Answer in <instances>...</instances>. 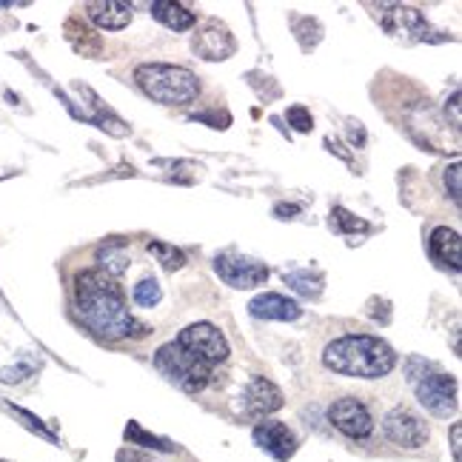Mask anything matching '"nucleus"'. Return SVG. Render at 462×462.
Returning a JSON list of instances; mask_svg holds the SVG:
<instances>
[{"label": "nucleus", "instance_id": "1", "mask_svg": "<svg viewBox=\"0 0 462 462\" xmlns=\"http://www.w3.org/2000/svg\"><path fill=\"white\" fill-rule=\"evenodd\" d=\"M75 306L80 323L100 340L143 337L149 331L129 314L126 297H123L117 280L106 277L100 269L80 272L75 277Z\"/></svg>", "mask_w": 462, "mask_h": 462}, {"label": "nucleus", "instance_id": "2", "mask_svg": "<svg viewBox=\"0 0 462 462\" xmlns=\"http://www.w3.org/2000/svg\"><path fill=\"white\" fill-rule=\"evenodd\" d=\"M323 365L334 374L360 377V380H380L391 374L397 365V354L380 337L368 334H346L337 337L323 351Z\"/></svg>", "mask_w": 462, "mask_h": 462}, {"label": "nucleus", "instance_id": "3", "mask_svg": "<svg viewBox=\"0 0 462 462\" xmlns=\"http://www.w3.org/2000/svg\"><path fill=\"white\" fill-rule=\"evenodd\" d=\"M134 83L146 97L163 106H189L200 95V80L191 69L169 63H143L134 69Z\"/></svg>", "mask_w": 462, "mask_h": 462}, {"label": "nucleus", "instance_id": "4", "mask_svg": "<svg viewBox=\"0 0 462 462\" xmlns=\"http://www.w3.org/2000/svg\"><path fill=\"white\" fill-rule=\"evenodd\" d=\"M405 374H408V385L414 388L420 405L429 414H434L439 420H448L459 411L457 380L451 374H446L437 363L414 357V360H408Z\"/></svg>", "mask_w": 462, "mask_h": 462}, {"label": "nucleus", "instance_id": "5", "mask_svg": "<svg viewBox=\"0 0 462 462\" xmlns=\"http://www.w3.org/2000/svg\"><path fill=\"white\" fill-rule=\"evenodd\" d=\"M154 368L171 385L186 391V394H200V391L211 383V374H215V365H208L200 357H194V354L186 351L180 343L160 346L154 351Z\"/></svg>", "mask_w": 462, "mask_h": 462}, {"label": "nucleus", "instance_id": "6", "mask_svg": "<svg viewBox=\"0 0 462 462\" xmlns=\"http://www.w3.org/2000/svg\"><path fill=\"white\" fill-rule=\"evenodd\" d=\"M374 9V21L391 34V38L405 41V43H422V41H431V26L429 21L417 12V9H408V6H397V4H380V6H368Z\"/></svg>", "mask_w": 462, "mask_h": 462}, {"label": "nucleus", "instance_id": "7", "mask_svg": "<svg viewBox=\"0 0 462 462\" xmlns=\"http://www.w3.org/2000/svg\"><path fill=\"white\" fill-rule=\"evenodd\" d=\"M217 277L231 289H257L269 280V265L237 252H223L215 257Z\"/></svg>", "mask_w": 462, "mask_h": 462}, {"label": "nucleus", "instance_id": "8", "mask_svg": "<svg viewBox=\"0 0 462 462\" xmlns=\"http://www.w3.org/2000/svg\"><path fill=\"white\" fill-rule=\"evenodd\" d=\"M174 343H180L186 351H191L194 357H200L208 365H220L228 360V340L223 337V331L211 323H194L183 328Z\"/></svg>", "mask_w": 462, "mask_h": 462}, {"label": "nucleus", "instance_id": "9", "mask_svg": "<svg viewBox=\"0 0 462 462\" xmlns=\"http://www.w3.org/2000/svg\"><path fill=\"white\" fill-rule=\"evenodd\" d=\"M383 434L388 442H394L400 448H422L429 442V425L417 417L411 408L397 405L391 408L383 420Z\"/></svg>", "mask_w": 462, "mask_h": 462}, {"label": "nucleus", "instance_id": "10", "mask_svg": "<svg viewBox=\"0 0 462 462\" xmlns=\"http://www.w3.org/2000/svg\"><path fill=\"white\" fill-rule=\"evenodd\" d=\"M328 420L340 434L351 439H368L374 431V420L371 411L357 400V397H343L328 408Z\"/></svg>", "mask_w": 462, "mask_h": 462}, {"label": "nucleus", "instance_id": "11", "mask_svg": "<svg viewBox=\"0 0 462 462\" xmlns=\"http://www.w3.org/2000/svg\"><path fill=\"white\" fill-rule=\"evenodd\" d=\"M194 55L203 58V60H226L237 51V43L231 38V32L220 23V21H206L198 32H194V41H191Z\"/></svg>", "mask_w": 462, "mask_h": 462}, {"label": "nucleus", "instance_id": "12", "mask_svg": "<svg viewBox=\"0 0 462 462\" xmlns=\"http://www.w3.org/2000/svg\"><path fill=\"white\" fill-rule=\"evenodd\" d=\"M252 439H254V446L260 451H265L277 462L291 459L294 451H297V437L291 434V429H289V425H282V422H274V420H263L260 425H254Z\"/></svg>", "mask_w": 462, "mask_h": 462}, {"label": "nucleus", "instance_id": "13", "mask_svg": "<svg viewBox=\"0 0 462 462\" xmlns=\"http://www.w3.org/2000/svg\"><path fill=\"white\" fill-rule=\"evenodd\" d=\"M240 402H243V414L245 417L263 420V417H269V414H274L282 408V391L272 380L254 377L252 383L245 385Z\"/></svg>", "mask_w": 462, "mask_h": 462}, {"label": "nucleus", "instance_id": "14", "mask_svg": "<svg viewBox=\"0 0 462 462\" xmlns=\"http://www.w3.org/2000/svg\"><path fill=\"white\" fill-rule=\"evenodd\" d=\"M248 311H252V317L272 319V323H294V319H300V314H303L300 303H294L291 297L274 294V291L254 297L252 303H248Z\"/></svg>", "mask_w": 462, "mask_h": 462}, {"label": "nucleus", "instance_id": "15", "mask_svg": "<svg viewBox=\"0 0 462 462\" xmlns=\"http://www.w3.org/2000/svg\"><path fill=\"white\" fill-rule=\"evenodd\" d=\"M429 254L431 260L439 265V269H451L459 272V263H462V240L454 228L448 226H437L429 237Z\"/></svg>", "mask_w": 462, "mask_h": 462}, {"label": "nucleus", "instance_id": "16", "mask_svg": "<svg viewBox=\"0 0 462 462\" xmlns=\"http://www.w3.org/2000/svg\"><path fill=\"white\" fill-rule=\"evenodd\" d=\"M92 23L106 29V32H120L132 23V6L123 0H106V4H88L86 6Z\"/></svg>", "mask_w": 462, "mask_h": 462}, {"label": "nucleus", "instance_id": "17", "mask_svg": "<svg viewBox=\"0 0 462 462\" xmlns=\"http://www.w3.org/2000/svg\"><path fill=\"white\" fill-rule=\"evenodd\" d=\"M149 9L157 23H163L166 29H174V32H186L198 23V14L186 9L183 4H171V0H154Z\"/></svg>", "mask_w": 462, "mask_h": 462}, {"label": "nucleus", "instance_id": "18", "mask_svg": "<svg viewBox=\"0 0 462 462\" xmlns=\"http://www.w3.org/2000/svg\"><path fill=\"white\" fill-rule=\"evenodd\" d=\"M97 263H100V272L106 277L120 280L123 272H126L129 265H132V257H129V252L120 243H106L100 252H97Z\"/></svg>", "mask_w": 462, "mask_h": 462}, {"label": "nucleus", "instance_id": "19", "mask_svg": "<svg viewBox=\"0 0 462 462\" xmlns=\"http://www.w3.org/2000/svg\"><path fill=\"white\" fill-rule=\"evenodd\" d=\"M282 280H286V286L294 289L297 294L303 297H319L323 294V274L319 272H311V269H300V272H286L282 274Z\"/></svg>", "mask_w": 462, "mask_h": 462}, {"label": "nucleus", "instance_id": "20", "mask_svg": "<svg viewBox=\"0 0 462 462\" xmlns=\"http://www.w3.org/2000/svg\"><path fill=\"white\" fill-rule=\"evenodd\" d=\"M146 252H149L160 265H163V269H169V272H177V269H183V265H186V254H183L177 245H171V243L152 240V243L146 245Z\"/></svg>", "mask_w": 462, "mask_h": 462}, {"label": "nucleus", "instance_id": "21", "mask_svg": "<svg viewBox=\"0 0 462 462\" xmlns=\"http://www.w3.org/2000/svg\"><path fill=\"white\" fill-rule=\"evenodd\" d=\"M291 26L303 51H311L319 43V38H323V26H319V21H314V17H294Z\"/></svg>", "mask_w": 462, "mask_h": 462}, {"label": "nucleus", "instance_id": "22", "mask_svg": "<svg viewBox=\"0 0 462 462\" xmlns=\"http://www.w3.org/2000/svg\"><path fill=\"white\" fill-rule=\"evenodd\" d=\"M132 297H134V303L137 306H143V309H154L160 300H163V289H160V282L154 277H143L137 282V286L132 289Z\"/></svg>", "mask_w": 462, "mask_h": 462}, {"label": "nucleus", "instance_id": "23", "mask_svg": "<svg viewBox=\"0 0 462 462\" xmlns=\"http://www.w3.org/2000/svg\"><path fill=\"white\" fill-rule=\"evenodd\" d=\"M331 228L343 231V235H354V231H368V223L360 220L357 215H351L348 208H334L331 211Z\"/></svg>", "mask_w": 462, "mask_h": 462}, {"label": "nucleus", "instance_id": "24", "mask_svg": "<svg viewBox=\"0 0 462 462\" xmlns=\"http://www.w3.org/2000/svg\"><path fill=\"white\" fill-rule=\"evenodd\" d=\"M126 439L129 442H140V446H149V448H157V451H174V446L169 439H160V437H152L146 434L143 429H140L137 422H129V429H126Z\"/></svg>", "mask_w": 462, "mask_h": 462}, {"label": "nucleus", "instance_id": "25", "mask_svg": "<svg viewBox=\"0 0 462 462\" xmlns=\"http://www.w3.org/2000/svg\"><path fill=\"white\" fill-rule=\"evenodd\" d=\"M4 408H6L9 414H14L17 420H23V422H26V429H32L34 434H41V437H43V439H49V442H58V437L51 434V431L46 429V425H43V422L38 420V417H32L29 411H23V408H17V405H9V402H4Z\"/></svg>", "mask_w": 462, "mask_h": 462}, {"label": "nucleus", "instance_id": "26", "mask_svg": "<svg viewBox=\"0 0 462 462\" xmlns=\"http://www.w3.org/2000/svg\"><path fill=\"white\" fill-rule=\"evenodd\" d=\"M286 120L291 123V129L297 132H311L314 129V120H311V112L306 109V106H289V112H286Z\"/></svg>", "mask_w": 462, "mask_h": 462}, {"label": "nucleus", "instance_id": "27", "mask_svg": "<svg viewBox=\"0 0 462 462\" xmlns=\"http://www.w3.org/2000/svg\"><path fill=\"white\" fill-rule=\"evenodd\" d=\"M459 183H462V171H459V163H451V166L446 169V189L451 191V200H454V206H459V194H462Z\"/></svg>", "mask_w": 462, "mask_h": 462}, {"label": "nucleus", "instance_id": "28", "mask_svg": "<svg viewBox=\"0 0 462 462\" xmlns=\"http://www.w3.org/2000/svg\"><path fill=\"white\" fill-rule=\"evenodd\" d=\"M23 377H29V368H23V365H17V368H4V371H0V383H6V385L21 383Z\"/></svg>", "mask_w": 462, "mask_h": 462}, {"label": "nucleus", "instance_id": "29", "mask_svg": "<svg viewBox=\"0 0 462 462\" xmlns=\"http://www.w3.org/2000/svg\"><path fill=\"white\" fill-rule=\"evenodd\" d=\"M451 451H454V462H462V425L459 422L451 429Z\"/></svg>", "mask_w": 462, "mask_h": 462}, {"label": "nucleus", "instance_id": "30", "mask_svg": "<svg viewBox=\"0 0 462 462\" xmlns=\"http://www.w3.org/2000/svg\"><path fill=\"white\" fill-rule=\"evenodd\" d=\"M448 112H451V126L459 129V126H462V120H459V92H454L451 100L446 103V115H448Z\"/></svg>", "mask_w": 462, "mask_h": 462}, {"label": "nucleus", "instance_id": "31", "mask_svg": "<svg viewBox=\"0 0 462 462\" xmlns=\"http://www.w3.org/2000/svg\"><path fill=\"white\" fill-rule=\"evenodd\" d=\"M348 134H351V143L354 146H363L365 143V129H363V123H357V120H348Z\"/></svg>", "mask_w": 462, "mask_h": 462}, {"label": "nucleus", "instance_id": "32", "mask_svg": "<svg viewBox=\"0 0 462 462\" xmlns=\"http://www.w3.org/2000/svg\"><path fill=\"white\" fill-rule=\"evenodd\" d=\"M274 215L277 217H294V215H300V206H294V203H280L274 208Z\"/></svg>", "mask_w": 462, "mask_h": 462}]
</instances>
